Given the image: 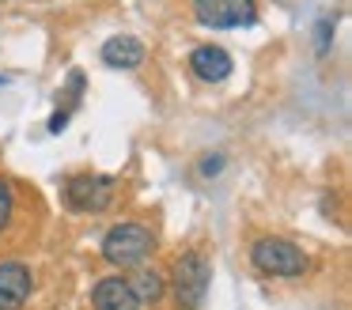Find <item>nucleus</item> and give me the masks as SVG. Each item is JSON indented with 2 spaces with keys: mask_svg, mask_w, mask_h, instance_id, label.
I'll use <instances>...</instances> for the list:
<instances>
[{
  "mask_svg": "<svg viewBox=\"0 0 352 310\" xmlns=\"http://www.w3.org/2000/svg\"><path fill=\"white\" fill-rule=\"evenodd\" d=\"M12 208H16V197H12V186L4 178H0V231L8 227V219H12Z\"/></svg>",
  "mask_w": 352,
  "mask_h": 310,
  "instance_id": "9b49d317",
  "label": "nucleus"
},
{
  "mask_svg": "<svg viewBox=\"0 0 352 310\" xmlns=\"http://www.w3.org/2000/svg\"><path fill=\"white\" fill-rule=\"evenodd\" d=\"M190 68H193V76L205 80V83H223L235 65H231V53L220 49V45H197V49L190 53Z\"/></svg>",
  "mask_w": 352,
  "mask_h": 310,
  "instance_id": "0eeeda50",
  "label": "nucleus"
},
{
  "mask_svg": "<svg viewBox=\"0 0 352 310\" xmlns=\"http://www.w3.org/2000/svg\"><path fill=\"white\" fill-rule=\"evenodd\" d=\"M31 295V269L19 261L0 265V310H19Z\"/></svg>",
  "mask_w": 352,
  "mask_h": 310,
  "instance_id": "423d86ee",
  "label": "nucleus"
},
{
  "mask_svg": "<svg viewBox=\"0 0 352 310\" xmlns=\"http://www.w3.org/2000/svg\"><path fill=\"white\" fill-rule=\"evenodd\" d=\"M102 60H107L110 68H137L140 60H144V45L133 34H118L102 45Z\"/></svg>",
  "mask_w": 352,
  "mask_h": 310,
  "instance_id": "1a4fd4ad",
  "label": "nucleus"
},
{
  "mask_svg": "<svg viewBox=\"0 0 352 310\" xmlns=\"http://www.w3.org/2000/svg\"><path fill=\"white\" fill-rule=\"evenodd\" d=\"M91 302H95V310H140V299L133 295L129 280H122V276L99 280Z\"/></svg>",
  "mask_w": 352,
  "mask_h": 310,
  "instance_id": "6e6552de",
  "label": "nucleus"
},
{
  "mask_svg": "<svg viewBox=\"0 0 352 310\" xmlns=\"http://www.w3.org/2000/svg\"><path fill=\"white\" fill-rule=\"evenodd\" d=\"M250 261H254V269L265 272V276H303V272L311 269L303 250L284 242V239H258L250 250Z\"/></svg>",
  "mask_w": 352,
  "mask_h": 310,
  "instance_id": "f03ea898",
  "label": "nucleus"
},
{
  "mask_svg": "<svg viewBox=\"0 0 352 310\" xmlns=\"http://www.w3.org/2000/svg\"><path fill=\"white\" fill-rule=\"evenodd\" d=\"M65 125H69V113H54V121H50V129H54V133H61Z\"/></svg>",
  "mask_w": 352,
  "mask_h": 310,
  "instance_id": "f8f14e48",
  "label": "nucleus"
},
{
  "mask_svg": "<svg viewBox=\"0 0 352 310\" xmlns=\"http://www.w3.org/2000/svg\"><path fill=\"white\" fill-rule=\"evenodd\" d=\"M152 246H155V239L144 223H118L102 239V257L110 265H118V269H133V265H140L152 254Z\"/></svg>",
  "mask_w": 352,
  "mask_h": 310,
  "instance_id": "f257e3e1",
  "label": "nucleus"
},
{
  "mask_svg": "<svg viewBox=\"0 0 352 310\" xmlns=\"http://www.w3.org/2000/svg\"><path fill=\"white\" fill-rule=\"evenodd\" d=\"M193 15L201 27L228 30V27H250L258 19L254 0H193Z\"/></svg>",
  "mask_w": 352,
  "mask_h": 310,
  "instance_id": "20e7f679",
  "label": "nucleus"
},
{
  "mask_svg": "<svg viewBox=\"0 0 352 310\" xmlns=\"http://www.w3.org/2000/svg\"><path fill=\"white\" fill-rule=\"evenodd\" d=\"M110 197H114V186H110V178H99V174H80V178H69V186H65V201L76 212H102Z\"/></svg>",
  "mask_w": 352,
  "mask_h": 310,
  "instance_id": "39448f33",
  "label": "nucleus"
},
{
  "mask_svg": "<svg viewBox=\"0 0 352 310\" xmlns=\"http://www.w3.org/2000/svg\"><path fill=\"white\" fill-rule=\"evenodd\" d=\"M129 287H133V295H137L140 302H155V299L163 295V280L155 276L152 269H140V272H137V280H133Z\"/></svg>",
  "mask_w": 352,
  "mask_h": 310,
  "instance_id": "9d476101",
  "label": "nucleus"
},
{
  "mask_svg": "<svg viewBox=\"0 0 352 310\" xmlns=\"http://www.w3.org/2000/svg\"><path fill=\"white\" fill-rule=\"evenodd\" d=\"M208 284H212V265H208L205 254L190 250V254L178 257L175 265V299L182 310H197L208 295Z\"/></svg>",
  "mask_w": 352,
  "mask_h": 310,
  "instance_id": "7ed1b4c3",
  "label": "nucleus"
}]
</instances>
